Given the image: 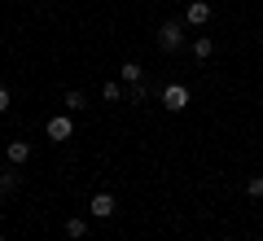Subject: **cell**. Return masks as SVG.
Instances as JSON below:
<instances>
[{
  "mask_svg": "<svg viewBox=\"0 0 263 241\" xmlns=\"http://www.w3.org/2000/svg\"><path fill=\"white\" fill-rule=\"evenodd\" d=\"M189 48H193V57H197V62H211V57H215V40H211V35H197Z\"/></svg>",
  "mask_w": 263,
  "mask_h": 241,
  "instance_id": "obj_9",
  "label": "cell"
},
{
  "mask_svg": "<svg viewBox=\"0 0 263 241\" xmlns=\"http://www.w3.org/2000/svg\"><path fill=\"white\" fill-rule=\"evenodd\" d=\"M127 101H132V105H145V101H149V88H145V79H141V84H127Z\"/></svg>",
  "mask_w": 263,
  "mask_h": 241,
  "instance_id": "obj_13",
  "label": "cell"
},
{
  "mask_svg": "<svg viewBox=\"0 0 263 241\" xmlns=\"http://www.w3.org/2000/svg\"><path fill=\"white\" fill-rule=\"evenodd\" d=\"M119 79H123V84H141V79H145V66L141 62H123L119 66Z\"/></svg>",
  "mask_w": 263,
  "mask_h": 241,
  "instance_id": "obj_10",
  "label": "cell"
},
{
  "mask_svg": "<svg viewBox=\"0 0 263 241\" xmlns=\"http://www.w3.org/2000/svg\"><path fill=\"white\" fill-rule=\"evenodd\" d=\"M101 101H110V105L127 101V84H123V79H105L101 84Z\"/></svg>",
  "mask_w": 263,
  "mask_h": 241,
  "instance_id": "obj_7",
  "label": "cell"
},
{
  "mask_svg": "<svg viewBox=\"0 0 263 241\" xmlns=\"http://www.w3.org/2000/svg\"><path fill=\"white\" fill-rule=\"evenodd\" d=\"M88 232H92V224H88L84 215H70V219H66V237H70V241H84Z\"/></svg>",
  "mask_w": 263,
  "mask_h": 241,
  "instance_id": "obj_8",
  "label": "cell"
},
{
  "mask_svg": "<svg viewBox=\"0 0 263 241\" xmlns=\"http://www.w3.org/2000/svg\"><path fill=\"white\" fill-rule=\"evenodd\" d=\"M5 162H9V167H27V162H31V140H9Z\"/></svg>",
  "mask_w": 263,
  "mask_h": 241,
  "instance_id": "obj_6",
  "label": "cell"
},
{
  "mask_svg": "<svg viewBox=\"0 0 263 241\" xmlns=\"http://www.w3.org/2000/svg\"><path fill=\"white\" fill-rule=\"evenodd\" d=\"M211 22V5L206 0H189L184 5V27H206Z\"/></svg>",
  "mask_w": 263,
  "mask_h": 241,
  "instance_id": "obj_5",
  "label": "cell"
},
{
  "mask_svg": "<svg viewBox=\"0 0 263 241\" xmlns=\"http://www.w3.org/2000/svg\"><path fill=\"white\" fill-rule=\"evenodd\" d=\"M44 136L57 140V145H62V140H70V136H75V119H70V114H53V119L44 123Z\"/></svg>",
  "mask_w": 263,
  "mask_h": 241,
  "instance_id": "obj_4",
  "label": "cell"
},
{
  "mask_svg": "<svg viewBox=\"0 0 263 241\" xmlns=\"http://www.w3.org/2000/svg\"><path fill=\"white\" fill-rule=\"evenodd\" d=\"M158 48L162 53H180L184 48V18H167L158 27Z\"/></svg>",
  "mask_w": 263,
  "mask_h": 241,
  "instance_id": "obj_1",
  "label": "cell"
},
{
  "mask_svg": "<svg viewBox=\"0 0 263 241\" xmlns=\"http://www.w3.org/2000/svg\"><path fill=\"white\" fill-rule=\"evenodd\" d=\"M13 189H18V167H9V162H5V171H0V197L13 193Z\"/></svg>",
  "mask_w": 263,
  "mask_h": 241,
  "instance_id": "obj_12",
  "label": "cell"
},
{
  "mask_svg": "<svg viewBox=\"0 0 263 241\" xmlns=\"http://www.w3.org/2000/svg\"><path fill=\"white\" fill-rule=\"evenodd\" d=\"M88 215H92V219H114V215H119V202H114L110 189L92 193V202H88Z\"/></svg>",
  "mask_w": 263,
  "mask_h": 241,
  "instance_id": "obj_3",
  "label": "cell"
},
{
  "mask_svg": "<svg viewBox=\"0 0 263 241\" xmlns=\"http://www.w3.org/2000/svg\"><path fill=\"white\" fill-rule=\"evenodd\" d=\"M246 197H250V202H263V176H250V180H246Z\"/></svg>",
  "mask_w": 263,
  "mask_h": 241,
  "instance_id": "obj_14",
  "label": "cell"
},
{
  "mask_svg": "<svg viewBox=\"0 0 263 241\" xmlns=\"http://www.w3.org/2000/svg\"><path fill=\"white\" fill-rule=\"evenodd\" d=\"M5 110H9V88L0 84V114H5Z\"/></svg>",
  "mask_w": 263,
  "mask_h": 241,
  "instance_id": "obj_15",
  "label": "cell"
},
{
  "mask_svg": "<svg viewBox=\"0 0 263 241\" xmlns=\"http://www.w3.org/2000/svg\"><path fill=\"white\" fill-rule=\"evenodd\" d=\"M189 101H193L189 84H167V88H162V110H171V114H184V110H189Z\"/></svg>",
  "mask_w": 263,
  "mask_h": 241,
  "instance_id": "obj_2",
  "label": "cell"
},
{
  "mask_svg": "<svg viewBox=\"0 0 263 241\" xmlns=\"http://www.w3.org/2000/svg\"><path fill=\"white\" fill-rule=\"evenodd\" d=\"M62 105H66V114H79V110H84V105H88V97L79 92V88H70V92L62 97Z\"/></svg>",
  "mask_w": 263,
  "mask_h": 241,
  "instance_id": "obj_11",
  "label": "cell"
}]
</instances>
